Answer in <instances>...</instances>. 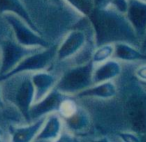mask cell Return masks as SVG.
I'll use <instances>...</instances> for the list:
<instances>
[{
  "label": "cell",
  "mask_w": 146,
  "mask_h": 142,
  "mask_svg": "<svg viewBox=\"0 0 146 142\" xmlns=\"http://www.w3.org/2000/svg\"><path fill=\"white\" fill-rule=\"evenodd\" d=\"M65 94L59 92L57 89H53L41 100L31 105L29 110V120L34 121L39 118L46 117L47 115L56 113L61 101L65 97Z\"/></svg>",
  "instance_id": "obj_8"
},
{
  "label": "cell",
  "mask_w": 146,
  "mask_h": 142,
  "mask_svg": "<svg viewBox=\"0 0 146 142\" xmlns=\"http://www.w3.org/2000/svg\"><path fill=\"white\" fill-rule=\"evenodd\" d=\"M4 101L14 106L28 123L29 110L34 102L31 73H19L0 81Z\"/></svg>",
  "instance_id": "obj_2"
},
{
  "label": "cell",
  "mask_w": 146,
  "mask_h": 142,
  "mask_svg": "<svg viewBox=\"0 0 146 142\" xmlns=\"http://www.w3.org/2000/svg\"><path fill=\"white\" fill-rule=\"evenodd\" d=\"M61 130H62V118L57 113L49 114L45 117L44 123L35 140L52 142L59 136Z\"/></svg>",
  "instance_id": "obj_13"
},
{
  "label": "cell",
  "mask_w": 146,
  "mask_h": 142,
  "mask_svg": "<svg viewBox=\"0 0 146 142\" xmlns=\"http://www.w3.org/2000/svg\"><path fill=\"white\" fill-rule=\"evenodd\" d=\"M93 4L95 8H103L108 5V0H93Z\"/></svg>",
  "instance_id": "obj_25"
},
{
  "label": "cell",
  "mask_w": 146,
  "mask_h": 142,
  "mask_svg": "<svg viewBox=\"0 0 146 142\" xmlns=\"http://www.w3.org/2000/svg\"><path fill=\"white\" fill-rule=\"evenodd\" d=\"M126 113L132 127L138 133L146 132V96L131 97L126 105Z\"/></svg>",
  "instance_id": "obj_10"
},
{
  "label": "cell",
  "mask_w": 146,
  "mask_h": 142,
  "mask_svg": "<svg viewBox=\"0 0 146 142\" xmlns=\"http://www.w3.org/2000/svg\"><path fill=\"white\" fill-rule=\"evenodd\" d=\"M5 106V101L3 99V95H2V88H1V85H0V109L4 108Z\"/></svg>",
  "instance_id": "obj_27"
},
{
  "label": "cell",
  "mask_w": 146,
  "mask_h": 142,
  "mask_svg": "<svg viewBox=\"0 0 146 142\" xmlns=\"http://www.w3.org/2000/svg\"><path fill=\"white\" fill-rule=\"evenodd\" d=\"M4 139H5V137H4V133H3L2 129L0 128V142H5V141H4Z\"/></svg>",
  "instance_id": "obj_29"
},
{
  "label": "cell",
  "mask_w": 146,
  "mask_h": 142,
  "mask_svg": "<svg viewBox=\"0 0 146 142\" xmlns=\"http://www.w3.org/2000/svg\"><path fill=\"white\" fill-rule=\"evenodd\" d=\"M6 13H12V14L21 17L31 27H33L38 32H40L35 25L34 21L31 18L30 14H29L22 0H0V15H4Z\"/></svg>",
  "instance_id": "obj_14"
},
{
  "label": "cell",
  "mask_w": 146,
  "mask_h": 142,
  "mask_svg": "<svg viewBox=\"0 0 146 142\" xmlns=\"http://www.w3.org/2000/svg\"><path fill=\"white\" fill-rule=\"evenodd\" d=\"M77 109H78V105L75 102V100L70 98V96L66 95L63 98L62 101H61L56 113L58 114L61 118L65 119V118L72 115Z\"/></svg>",
  "instance_id": "obj_21"
},
{
  "label": "cell",
  "mask_w": 146,
  "mask_h": 142,
  "mask_svg": "<svg viewBox=\"0 0 146 142\" xmlns=\"http://www.w3.org/2000/svg\"><path fill=\"white\" fill-rule=\"evenodd\" d=\"M88 40L89 38L87 31L73 26L72 30L66 33L62 41L57 45L56 59L58 61H65L73 58L78 52L81 51Z\"/></svg>",
  "instance_id": "obj_7"
},
{
  "label": "cell",
  "mask_w": 146,
  "mask_h": 142,
  "mask_svg": "<svg viewBox=\"0 0 146 142\" xmlns=\"http://www.w3.org/2000/svg\"><path fill=\"white\" fill-rule=\"evenodd\" d=\"M45 117L39 118L34 121L28 122L23 126H17L11 130V137L9 142H33L39 133Z\"/></svg>",
  "instance_id": "obj_12"
},
{
  "label": "cell",
  "mask_w": 146,
  "mask_h": 142,
  "mask_svg": "<svg viewBox=\"0 0 146 142\" xmlns=\"http://www.w3.org/2000/svg\"><path fill=\"white\" fill-rule=\"evenodd\" d=\"M31 81L34 87V102H37L54 89L58 77L49 71L43 70L31 73Z\"/></svg>",
  "instance_id": "obj_11"
},
{
  "label": "cell",
  "mask_w": 146,
  "mask_h": 142,
  "mask_svg": "<svg viewBox=\"0 0 146 142\" xmlns=\"http://www.w3.org/2000/svg\"><path fill=\"white\" fill-rule=\"evenodd\" d=\"M93 70L94 63L92 60L83 64L74 65L64 71L58 78L55 89L65 95H76L93 84Z\"/></svg>",
  "instance_id": "obj_3"
},
{
  "label": "cell",
  "mask_w": 146,
  "mask_h": 142,
  "mask_svg": "<svg viewBox=\"0 0 146 142\" xmlns=\"http://www.w3.org/2000/svg\"><path fill=\"white\" fill-rule=\"evenodd\" d=\"M114 53V44H103L96 47L92 54V62L94 64L96 63H102L106 61L108 58L113 55Z\"/></svg>",
  "instance_id": "obj_19"
},
{
  "label": "cell",
  "mask_w": 146,
  "mask_h": 142,
  "mask_svg": "<svg viewBox=\"0 0 146 142\" xmlns=\"http://www.w3.org/2000/svg\"><path fill=\"white\" fill-rule=\"evenodd\" d=\"M136 75L139 79L145 80L146 81V65L145 66L139 67V68L136 70Z\"/></svg>",
  "instance_id": "obj_24"
},
{
  "label": "cell",
  "mask_w": 146,
  "mask_h": 142,
  "mask_svg": "<svg viewBox=\"0 0 146 142\" xmlns=\"http://www.w3.org/2000/svg\"><path fill=\"white\" fill-rule=\"evenodd\" d=\"M91 142H110L108 140L107 137H103V138H100V139H97V140H92Z\"/></svg>",
  "instance_id": "obj_28"
},
{
  "label": "cell",
  "mask_w": 146,
  "mask_h": 142,
  "mask_svg": "<svg viewBox=\"0 0 146 142\" xmlns=\"http://www.w3.org/2000/svg\"><path fill=\"white\" fill-rule=\"evenodd\" d=\"M52 142H77L76 138L67 132H61L59 136Z\"/></svg>",
  "instance_id": "obj_22"
},
{
  "label": "cell",
  "mask_w": 146,
  "mask_h": 142,
  "mask_svg": "<svg viewBox=\"0 0 146 142\" xmlns=\"http://www.w3.org/2000/svg\"><path fill=\"white\" fill-rule=\"evenodd\" d=\"M140 50H142V51H145L146 50V30H145V33H144L143 38H142L141 46H140Z\"/></svg>",
  "instance_id": "obj_26"
},
{
  "label": "cell",
  "mask_w": 146,
  "mask_h": 142,
  "mask_svg": "<svg viewBox=\"0 0 146 142\" xmlns=\"http://www.w3.org/2000/svg\"><path fill=\"white\" fill-rule=\"evenodd\" d=\"M117 93V87L115 83L110 80L104 81L101 83H97L95 86H90V87L84 89L83 91L76 94L77 98H112Z\"/></svg>",
  "instance_id": "obj_15"
},
{
  "label": "cell",
  "mask_w": 146,
  "mask_h": 142,
  "mask_svg": "<svg viewBox=\"0 0 146 142\" xmlns=\"http://www.w3.org/2000/svg\"><path fill=\"white\" fill-rule=\"evenodd\" d=\"M66 4L82 16H88L94 8L93 0H64Z\"/></svg>",
  "instance_id": "obj_20"
},
{
  "label": "cell",
  "mask_w": 146,
  "mask_h": 142,
  "mask_svg": "<svg viewBox=\"0 0 146 142\" xmlns=\"http://www.w3.org/2000/svg\"><path fill=\"white\" fill-rule=\"evenodd\" d=\"M141 1H145V2H146V0H141Z\"/></svg>",
  "instance_id": "obj_31"
},
{
  "label": "cell",
  "mask_w": 146,
  "mask_h": 142,
  "mask_svg": "<svg viewBox=\"0 0 146 142\" xmlns=\"http://www.w3.org/2000/svg\"><path fill=\"white\" fill-rule=\"evenodd\" d=\"M33 142H49V141H37V140H35V141H33Z\"/></svg>",
  "instance_id": "obj_30"
},
{
  "label": "cell",
  "mask_w": 146,
  "mask_h": 142,
  "mask_svg": "<svg viewBox=\"0 0 146 142\" xmlns=\"http://www.w3.org/2000/svg\"><path fill=\"white\" fill-rule=\"evenodd\" d=\"M2 17L9 25L14 40L17 43L31 48H47L51 45V43L44 38L40 32L31 27L21 17L12 13H6L2 15Z\"/></svg>",
  "instance_id": "obj_4"
},
{
  "label": "cell",
  "mask_w": 146,
  "mask_h": 142,
  "mask_svg": "<svg viewBox=\"0 0 146 142\" xmlns=\"http://www.w3.org/2000/svg\"><path fill=\"white\" fill-rule=\"evenodd\" d=\"M65 125L70 131H83L88 127L90 123L89 116L87 112L82 108H79L76 110L74 113L69 117L64 119Z\"/></svg>",
  "instance_id": "obj_18"
},
{
  "label": "cell",
  "mask_w": 146,
  "mask_h": 142,
  "mask_svg": "<svg viewBox=\"0 0 146 142\" xmlns=\"http://www.w3.org/2000/svg\"><path fill=\"white\" fill-rule=\"evenodd\" d=\"M125 15L141 43L146 30V2L141 0H128Z\"/></svg>",
  "instance_id": "obj_9"
},
{
  "label": "cell",
  "mask_w": 146,
  "mask_h": 142,
  "mask_svg": "<svg viewBox=\"0 0 146 142\" xmlns=\"http://www.w3.org/2000/svg\"><path fill=\"white\" fill-rule=\"evenodd\" d=\"M120 73H121V66L119 62L115 60H106L102 62L101 65L94 68L92 75L93 84L111 80L117 77Z\"/></svg>",
  "instance_id": "obj_16"
},
{
  "label": "cell",
  "mask_w": 146,
  "mask_h": 142,
  "mask_svg": "<svg viewBox=\"0 0 146 142\" xmlns=\"http://www.w3.org/2000/svg\"><path fill=\"white\" fill-rule=\"evenodd\" d=\"M115 57L120 60L124 61H137V60H145L146 55L139 50V48L134 45L125 42L114 43V53Z\"/></svg>",
  "instance_id": "obj_17"
},
{
  "label": "cell",
  "mask_w": 146,
  "mask_h": 142,
  "mask_svg": "<svg viewBox=\"0 0 146 142\" xmlns=\"http://www.w3.org/2000/svg\"><path fill=\"white\" fill-rule=\"evenodd\" d=\"M41 48L25 47L15 40H4L0 46V77L12 70L25 57Z\"/></svg>",
  "instance_id": "obj_6"
},
{
  "label": "cell",
  "mask_w": 146,
  "mask_h": 142,
  "mask_svg": "<svg viewBox=\"0 0 146 142\" xmlns=\"http://www.w3.org/2000/svg\"><path fill=\"white\" fill-rule=\"evenodd\" d=\"M57 44H51L47 48H41L25 57L8 73L0 77V81L3 79L16 75L19 73H35L39 71L47 70L52 61L56 59Z\"/></svg>",
  "instance_id": "obj_5"
},
{
  "label": "cell",
  "mask_w": 146,
  "mask_h": 142,
  "mask_svg": "<svg viewBox=\"0 0 146 142\" xmlns=\"http://www.w3.org/2000/svg\"><path fill=\"white\" fill-rule=\"evenodd\" d=\"M87 18L93 30L96 47L103 44L125 42L140 48L141 43L126 15L117 11L111 5L108 4L103 8L94 7Z\"/></svg>",
  "instance_id": "obj_1"
},
{
  "label": "cell",
  "mask_w": 146,
  "mask_h": 142,
  "mask_svg": "<svg viewBox=\"0 0 146 142\" xmlns=\"http://www.w3.org/2000/svg\"><path fill=\"white\" fill-rule=\"evenodd\" d=\"M119 137L123 140L124 142H140V140L138 139V137H136L135 135L131 133H126V132H120L118 133Z\"/></svg>",
  "instance_id": "obj_23"
}]
</instances>
